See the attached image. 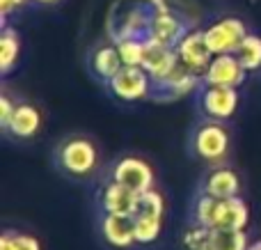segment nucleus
Listing matches in <instances>:
<instances>
[{"instance_id":"14","label":"nucleus","mask_w":261,"mask_h":250,"mask_svg":"<svg viewBox=\"0 0 261 250\" xmlns=\"http://www.w3.org/2000/svg\"><path fill=\"white\" fill-rule=\"evenodd\" d=\"M188 32L186 23L181 21V16H176L170 7H163L153 14V21H151V35L153 39L163 41V44H170V46H176L179 39Z\"/></svg>"},{"instance_id":"3","label":"nucleus","mask_w":261,"mask_h":250,"mask_svg":"<svg viewBox=\"0 0 261 250\" xmlns=\"http://www.w3.org/2000/svg\"><path fill=\"white\" fill-rule=\"evenodd\" d=\"M239 87H225V85H206L197 90V110L199 117L218 119V122H227L236 115L239 110Z\"/></svg>"},{"instance_id":"26","label":"nucleus","mask_w":261,"mask_h":250,"mask_svg":"<svg viewBox=\"0 0 261 250\" xmlns=\"http://www.w3.org/2000/svg\"><path fill=\"white\" fill-rule=\"evenodd\" d=\"M208 237H211V228L190 223L184 232V250H208Z\"/></svg>"},{"instance_id":"25","label":"nucleus","mask_w":261,"mask_h":250,"mask_svg":"<svg viewBox=\"0 0 261 250\" xmlns=\"http://www.w3.org/2000/svg\"><path fill=\"white\" fill-rule=\"evenodd\" d=\"M138 211H140V214L163 218V216H165V197H163V193L156 191V188L140 193V207H138ZM138 211H135V214H138Z\"/></svg>"},{"instance_id":"8","label":"nucleus","mask_w":261,"mask_h":250,"mask_svg":"<svg viewBox=\"0 0 261 250\" xmlns=\"http://www.w3.org/2000/svg\"><path fill=\"white\" fill-rule=\"evenodd\" d=\"M140 207V193L133 188L124 186L119 182L106 177V182L99 188V209L101 214H113V216H130L133 218L135 211Z\"/></svg>"},{"instance_id":"4","label":"nucleus","mask_w":261,"mask_h":250,"mask_svg":"<svg viewBox=\"0 0 261 250\" xmlns=\"http://www.w3.org/2000/svg\"><path fill=\"white\" fill-rule=\"evenodd\" d=\"M108 179L124 184V186L133 188V191H138V193L156 188V172H153L151 163L135 154H124V156H119V159H115L113 163H110Z\"/></svg>"},{"instance_id":"1","label":"nucleus","mask_w":261,"mask_h":250,"mask_svg":"<svg viewBox=\"0 0 261 250\" xmlns=\"http://www.w3.org/2000/svg\"><path fill=\"white\" fill-rule=\"evenodd\" d=\"M53 161L60 172L67 174V177L87 179L99 170L101 152H99V145L90 136L71 133V136H64L55 145Z\"/></svg>"},{"instance_id":"28","label":"nucleus","mask_w":261,"mask_h":250,"mask_svg":"<svg viewBox=\"0 0 261 250\" xmlns=\"http://www.w3.org/2000/svg\"><path fill=\"white\" fill-rule=\"evenodd\" d=\"M25 0H0V16H9L14 9L23 7Z\"/></svg>"},{"instance_id":"29","label":"nucleus","mask_w":261,"mask_h":250,"mask_svg":"<svg viewBox=\"0 0 261 250\" xmlns=\"http://www.w3.org/2000/svg\"><path fill=\"white\" fill-rule=\"evenodd\" d=\"M37 5H55V3H60V0H35Z\"/></svg>"},{"instance_id":"20","label":"nucleus","mask_w":261,"mask_h":250,"mask_svg":"<svg viewBox=\"0 0 261 250\" xmlns=\"http://www.w3.org/2000/svg\"><path fill=\"white\" fill-rule=\"evenodd\" d=\"M216 211H218L216 197L197 191V195L190 202V223L202 225V228H216Z\"/></svg>"},{"instance_id":"13","label":"nucleus","mask_w":261,"mask_h":250,"mask_svg":"<svg viewBox=\"0 0 261 250\" xmlns=\"http://www.w3.org/2000/svg\"><path fill=\"white\" fill-rule=\"evenodd\" d=\"M179 62V55H176V48L170 44H163V41L153 39V37H147L144 39V60L142 67L151 73V78H161L165 76L167 71L176 67Z\"/></svg>"},{"instance_id":"24","label":"nucleus","mask_w":261,"mask_h":250,"mask_svg":"<svg viewBox=\"0 0 261 250\" xmlns=\"http://www.w3.org/2000/svg\"><path fill=\"white\" fill-rule=\"evenodd\" d=\"M117 51L122 55V62L128 64V67H142L144 60V39H138V37H124V39H117Z\"/></svg>"},{"instance_id":"15","label":"nucleus","mask_w":261,"mask_h":250,"mask_svg":"<svg viewBox=\"0 0 261 250\" xmlns=\"http://www.w3.org/2000/svg\"><path fill=\"white\" fill-rule=\"evenodd\" d=\"M41 129V113L37 106L32 104H16V110H14V117L9 122L7 131L12 138L16 140H30L39 133Z\"/></svg>"},{"instance_id":"23","label":"nucleus","mask_w":261,"mask_h":250,"mask_svg":"<svg viewBox=\"0 0 261 250\" xmlns=\"http://www.w3.org/2000/svg\"><path fill=\"white\" fill-rule=\"evenodd\" d=\"M0 250H41V243L37 237L16 230H5L0 234Z\"/></svg>"},{"instance_id":"17","label":"nucleus","mask_w":261,"mask_h":250,"mask_svg":"<svg viewBox=\"0 0 261 250\" xmlns=\"http://www.w3.org/2000/svg\"><path fill=\"white\" fill-rule=\"evenodd\" d=\"M90 67H92V71H94V76L99 78L101 83L108 85V83L117 76L119 69L124 67L122 55H119V51H117V44L113 41V44H103V46H99V48H94V53H92V58H90Z\"/></svg>"},{"instance_id":"10","label":"nucleus","mask_w":261,"mask_h":250,"mask_svg":"<svg viewBox=\"0 0 261 250\" xmlns=\"http://www.w3.org/2000/svg\"><path fill=\"white\" fill-rule=\"evenodd\" d=\"M248 69L241 64L236 53H222L213 55L208 69L204 71L202 81L206 85H225V87H241L245 83Z\"/></svg>"},{"instance_id":"22","label":"nucleus","mask_w":261,"mask_h":250,"mask_svg":"<svg viewBox=\"0 0 261 250\" xmlns=\"http://www.w3.org/2000/svg\"><path fill=\"white\" fill-rule=\"evenodd\" d=\"M236 58H239L241 64L248 69V73L261 69V37L248 32L245 39L241 41V46L236 48Z\"/></svg>"},{"instance_id":"7","label":"nucleus","mask_w":261,"mask_h":250,"mask_svg":"<svg viewBox=\"0 0 261 250\" xmlns=\"http://www.w3.org/2000/svg\"><path fill=\"white\" fill-rule=\"evenodd\" d=\"M245 35H248V28L236 16H225L220 21L211 23L208 28H204V39H206L208 48L213 51V55L236 53Z\"/></svg>"},{"instance_id":"16","label":"nucleus","mask_w":261,"mask_h":250,"mask_svg":"<svg viewBox=\"0 0 261 250\" xmlns=\"http://www.w3.org/2000/svg\"><path fill=\"white\" fill-rule=\"evenodd\" d=\"M250 223V207L241 195L218 200L216 211V228H229V230H245Z\"/></svg>"},{"instance_id":"6","label":"nucleus","mask_w":261,"mask_h":250,"mask_svg":"<svg viewBox=\"0 0 261 250\" xmlns=\"http://www.w3.org/2000/svg\"><path fill=\"white\" fill-rule=\"evenodd\" d=\"M108 90L119 101H128V104L151 99L153 78L144 67H128V64H124L117 71V76L108 83Z\"/></svg>"},{"instance_id":"27","label":"nucleus","mask_w":261,"mask_h":250,"mask_svg":"<svg viewBox=\"0 0 261 250\" xmlns=\"http://www.w3.org/2000/svg\"><path fill=\"white\" fill-rule=\"evenodd\" d=\"M14 110H16V104H14L7 94L0 96V129H3V131H7L9 122H12V117H14Z\"/></svg>"},{"instance_id":"5","label":"nucleus","mask_w":261,"mask_h":250,"mask_svg":"<svg viewBox=\"0 0 261 250\" xmlns=\"http://www.w3.org/2000/svg\"><path fill=\"white\" fill-rule=\"evenodd\" d=\"M202 76H197L195 71H190L188 67H184L181 62H176V67L172 71H167L165 76L153 78V90L151 99L153 101H176L184 96L193 94L202 87Z\"/></svg>"},{"instance_id":"2","label":"nucleus","mask_w":261,"mask_h":250,"mask_svg":"<svg viewBox=\"0 0 261 250\" xmlns=\"http://www.w3.org/2000/svg\"><path fill=\"white\" fill-rule=\"evenodd\" d=\"M188 152L206 165H222L231 152V131L227 122L199 117L188 133Z\"/></svg>"},{"instance_id":"9","label":"nucleus","mask_w":261,"mask_h":250,"mask_svg":"<svg viewBox=\"0 0 261 250\" xmlns=\"http://www.w3.org/2000/svg\"><path fill=\"white\" fill-rule=\"evenodd\" d=\"M174 48L176 55H179V62L184 67H188L197 76H204V71L208 69V64L213 60V51L208 48L206 39H204V30H188Z\"/></svg>"},{"instance_id":"12","label":"nucleus","mask_w":261,"mask_h":250,"mask_svg":"<svg viewBox=\"0 0 261 250\" xmlns=\"http://www.w3.org/2000/svg\"><path fill=\"white\" fill-rule=\"evenodd\" d=\"M199 191L206 195L216 197V200H227V197L241 195V179L227 165H211L199 182Z\"/></svg>"},{"instance_id":"19","label":"nucleus","mask_w":261,"mask_h":250,"mask_svg":"<svg viewBox=\"0 0 261 250\" xmlns=\"http://www.w3.org/2000/svg\"><path fill=\"white\" fill-rule=\"evenodd\" d=\"M18 55H21V37L14 28L5 26L0 32V73L7 76L18 62Z\"/></svg>"},{"instance_id":"11","label":"nucleus","mask_w":261,"mask_h":250,"mask_svg":"<svg viewBox=\"0 0 261 250\" xmlns=\"http://www.w3.org/2000/svg\"><path fill=\"white\" fill-rule=\"evenodd\" d=\"M99 232L106 246L115 250H130L138 246L135 239V225L130 216H113V214H101L99 218Z\"/></svg>"},{"instance_id":"21","label":"nucleus","mask_w":261,"mask_h":250,"mask_svg":"<svg viewBox=\"0 0 261 250\" xmlns=\"http://www.w3.org/2000/svg\"><path fill=\"white\" fill-rule=\"evenodd\" d=\"M133 225H135V239H138V246H151L158 241L163 230V218L156 216H147V214H135L133 216Z\"/></svg>"},{"instance_id":"30","label":"nucleus","mask_w":261,"mask_h":250,"mask_svg":"<svg viewBox=\"0 0 261 250\" xmlns=\"http://www.w3.org/2000/svg\"><path fill=\"white\" fill-rule=\"evenodd\" d=\"M248 250H261V239H259V241H254V243H250Z\"/></svg>"},{"instance_id":"18","label":"nucleus","mask_w":261,"mask_h":250,"mask_svg":"<svg viewBox=\"0 0 261 250\" xmlns=\"http://www.w3.org/2000/svg\"><path fill=\"white\" fill-rule=\"evenodd\" d=\"M248 248H250V239L245 230L211 228L208 250H248Z\"/></svg>"}]
</instances>
